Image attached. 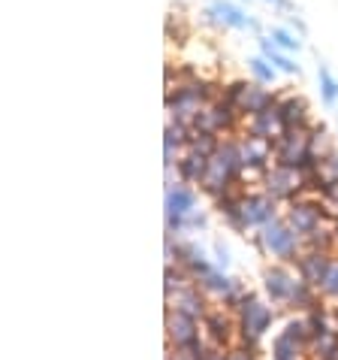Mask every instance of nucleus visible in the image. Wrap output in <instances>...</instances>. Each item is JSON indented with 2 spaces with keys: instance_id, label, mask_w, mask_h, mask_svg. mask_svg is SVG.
I'll use <instances>...</instances> for the list:
<instances>
[{
  "instance_id": "nucleus-1",
  "label": "nucleus",
  "mask_w": 338,
  "mask_h": 360,
  "mask_svg": "<svg viewBox=\"0 0 338 360\" xmlns=\"http://www.w3.org/2000/svg\"><path fill=\"white\" fill-rule=\"evenodd\" d=\"M230 103L236 109H242V112H263L266 106H269V94L263 91V88H257V85H233L230 88Z\"/></svg>"
},
{
  "instance_id": "nucleus-6",
  "label": "nucleus",
  "mask_w": 338,
  "mask_h": 360,
  "mask_svg": "<svg viewBox=\"0 0 338 360\" xmlns=\"http://www.w3.org/2000/svg\"><path fill=\"white\" fill-rule=\"evenodd\" d=\"M272 43L281 46V49H299V39L290 37L287 31H272Z\"/></svg>"
},
{
  "instance_id": "nucleus-5",
  "label": "nucleus",
  "mask_w": 338,
  "mask_h": 360,
  "mask_svg": "<svg viewBox=\"0 0 338 360\" xmlns=\"http://www.w3.org/2000/svg\"><path fill=\"white\" fill-rule=\"evenodd\" d=\"M320 85H323V97H326V103H332V100L338 97V85H335V79L330 76V70H320Z\"/></svg>"
},
{
  "instance_id": "nucleus-4",
  "label": "nucleus",
  "mask_w": 338,
  "mask_h": 360,
  "mask_svg": "<svg viewBox=\"0 0 338 360\" xmlns=\"http://www.w3.org/2000/svg\"><path fill=\"white\" fill-rule=\"evenodd\" d=\"M263 55L266 58H269V61L275 64V67H281L284 70V73H296V64H290V58H284L281 52H278V49H275V43H272V39H263Z\"/></svg>"
},
{
  "instance_id": "nucleus-2",
  "label": "nucleus",
  "mask_w": 338,
  "mask_h": 360,
  "mask_svg": "<svg viewBox=\"0 0 338 360\" xmlns=\"http://www.w3.org/2000/svg\"><path fill=\"white\" fill-rule=\"evenodd\" d=\"M208 15H212V22L227 25V27H251L254 25L242 9H236L233 4H227V0H215V4L208 6Z\"/></svg>"
},
{
  "instance_id": "nucleus-3",
  "label": "nucleus",
  "mask_w": 338,
  "mask_h": 360,
  "mask_svg": "<svg viewBox=\"0 0 338 360\" xmlns=\"http://www.w3.org/2000/svg\"><path fill=\"white\" fill-rule=\"evenodd\" d=\"M278 112H281L284 127H296L305 118V103L302 100H296V97H287V100L278 103Z\"/></svg>"
},
{
  "instance_id": "nucleus-7",
  "label": "nucleus",
  "mask_w": 338,
  "mask_h": 360,
  "mask_svg": "<svg viewBox=\"0 0 338 360\" xmlns=\"http://www.w3.org/2000/svg\"><path fill=\"white\" fill-rule=\"evenodd\" d=\"M251 70H254V76L260 79V82H272V67H266L263 58H254V61H251Z\"/></svg>"
},
{
  "instance_id": "nucleus-8",
  "label": "nucleus",
  "mask_w": 338,
  "mask_h": 360,
  "mask_svg": "<svg viewBox=\"0 0 338 360\" xmlns=\"http://www.w3.org/2000/svg\"><path fill=\"white\" fill-rule=\"evenodd\" d=\"M169 206H173L175 212H184V209L191 206V194H187V191H175L173 197H169Z\"/></svg>"
}]
</instances>
